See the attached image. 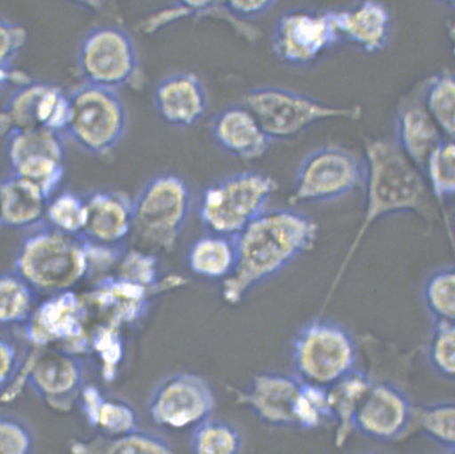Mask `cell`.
I'll use <instances>...</instances> for the list:
<instances>
[{
    "mask_svg": "<svg viewBox=\"0 0 455 454\" xmlns=\"http://www.w3.org/2000/svg\"><path fill=\"white\" fill-rule=\"evenodd\" d=\"M364 211L363 220L329 286L322 309L331 304L360 245L376 222L396 213L430 211V189L423 171L403 153L395 139H364Z\"/></svg>",
    "mask_w": 455,
    "mask_h": 454,
    "instance_id": "1",
    "label": "cell"
},
{
    "mask_svg": "<svg viewBox=\"0 0 455 454\" xmlns=\"http://www.w3.org/2000/svg\"><path fill=\"white\" fill-rule=\"evenodd\" d=\"M318 226L300 211L264 212L234 238L236 266L222 282V299L228 305L242 302L254 287L279 274L315 247Z\"/></svg>",
    "mask_w": 455,
    "mask_h": 454,
    "instance_id": "2",
    "label": "cell"
},
{
    "mask_svg": "<svg viewBox=\"0 0 455 454\" xmlns=\"http://www.w3.org/2000/svg\"><path fill=\"white\" fill-rule=\"evenodd\" d=\"M13 270L46 295L75 291L89 276V260L82 237L55 231L45 222L20 243Z\"/></svg>",
    "mask_w": 455,
    "mask_h": 454,
    "instance_id": "3",
    "label": "cell"
},
{
    "mask_svg": "<svg viewBox=\"0 0 455 454\" xmlns=\"http://www.w3.org/2000/svg\"><path fill=\"white\" fill-rule=\"evenodd\" d=\"M295 375L303 382L329 388L357 370L359 348L352 332L338 323L315 320L292 338Z\"/></svg>",
    "mask_w": 455,
    "mask_h": 454,
    "instance_id": "4",
    "label": "cell"
},
{
    "mask_svg": "<svg viewBox=\"0 0 455 454\" xmlns=\"http://www.w3.org/2000/svg\"><path fill=\"white\" fill-rule=\"evenodd\" d=\"M191 210V192L180 176L155 177L133 201L132 235L144 250L175 249ZM151 252V251H150Z\"/></svg>",
    "mask_w": 455,
    "mask_h": 454,
    "instance_id": "5",
    "label": "cell"
},
{
    "mask_svg": "<svg viewBox=\"0 0 455 454\" xmlns=\"http://www.w3.org/2000/svg\"><path fill=\"white\" fill-rule=\"evenodd\" d=\"M278 182L259 171L234 174L207 187L200 219L212 234L235 238L265 212Z\"/></svg>",
    "mask_w": 455,
    "mask_h": 454,
    "instance_id": "6",
    "label": "cell"
},
{
    "mask_svg": "<svg viewBox=\"0 0 455 454\" xmlns=\"http://www.w3.org/2000/svg\"><path fill=\"white\" fill-rule=\"evenodd\" d=\"M270 139L296 137L312 124L328 119L358 120L363 116L359 106L334 107L310 97L280 87H261L243 98Z\"/></svg>",
    "mask_w": 455,
    "mask_h": 454,
    "instance_id": "7",
    "label": "cell"
},
{
    "mask_svg": "<svg viewBox=\"0 0 455 454\" xmlns=\"http://www.w3.org/2000/svg\"><path fill=\"white\" fill-rule=\"evenodd\" d=\"M66 134L86 153L107 155L116 147L128 128V112L116 92L84 84L69 93Z\"/></svg>",
    "mask_w": 455,
    "mask_h": 454,
    "instance_id": "8",
    "label": "cell"
},
{
    "mask_svg": "<svg viewBox=\"0 0 455 454\" xmlns=\"http://www.w3.org/2000/svg\"><path fill=\"white\" fill-rule=\"evenodd\" d=\"M216 394L202 375L178 372L165 378L151 394L148 412L151 421L162 430L193 431L212 418Z\"/></svg>",
    "mask_w": 455,
    "mask_h": 454,
    "instance_id": "9",
    "label": "cell"
},
{
    "mask_svg": "<svg viewBox=\"0 0 455 454\" xmlns=\"http://www.w3.org/2000/svg\"><path fill=\"white\" fill-rule=\"evenodd\" d=\"M24 341L36 348L53 347L87 356L88 310L85 299L76 291L51 295L36 306L23 326Z\"/></svg>",
    "mask_w": 455,
    "mask_h": 454,
    "instance_id": "10",
    "label": "cell"
},
{
    "mask_svg": "<svg viewBox=\"0 0 455 454\" xmlns=\"http://www.w3.org/2000/svg\"><path fill=\"white\" fill-rule=\"evenodd\" d=\"M363 181L364 161L342 146H326L303 161L289 202L296 205L338 200Z\"/></svg>",
    "mask_w": 455,
    "mask_h": 454,
    "instance_id": "11",
    "label": "cell"
},
{
    "mask_svg": "<svg viewBox=\"0 0 455 454\" xmlns=\"http://www.w3.org/2000/svg\"><path fill=\"white\" fill-rule=\"evenodd\" d=\"M77 65L86 84L116 91L129 84L139 70L132 36L114 25L93 28L84 36Z\"/></svg>",
    "mask_w": 455,
    "mask_h": 454,
    "instance_id": "12",
    "label": "cell"
},
{
    "mask_svg": "<svg viewBox=\"0 0 455 454\" xmlns=\"http://www.w3.org/2000/svg\"><path fill=\"white\" fill-rule=\"evenodd\" d=\"M4 137L12 174L38 186L51 200L65 176L62 134L46 129H14Z\"/></svg>",
    "mask_w": 455,
    "mask_h": 454,
    "instance_id": "13",
    "label": "cell"
},
{
    "mask_svg": "<svg viewBox=\"0 0 455 454\" xmlns=\"http://www.w3.org/2000/svg\"><path fill=\"white\" fill-rule=\"evenodd\" d=\"M28 385L51 410L69 414L80 404L85 388L83 358L60 348L30 346Z\"/></svg>",
    "mask_w": 455,
    "mask_h": 454,
    "instance_id": "14",
    "label": "cell"
},
{
    "mask_svg": "<svg viewBox=\"0 0 455 454\" xmlns=\"http://www.w3.org/2000/svg\"><path fill=\"white\" fill-rule=\"evenodd\" d=\"M416 405L388 380H373L354 418V433L379 442H394L415 426Z\"/></svg>",
    "mask_w": 455,
    "mask_h": 454,
    "instance_id": "15",
    "label": "cell"
},
{
    "mask_svg": "<svg viewBox=\"0 0 455 454\" xmlns=\"http://www.w3.org/2000/svg\"><path fill=\"white\" fill-rule=\"evenodd\" d=\"M339 40L333 12L296 10L279 19L274 50L287 64L305 66L316 60Z\"/></svg>",
    "mask_w": 455,
    "mask_h": 454,
    "instance_id": "16",
    "label": "cell"
},
{
    "mask_svg": "<svg viewBox=\"0 0 455 454\" xmlns=\"http://www.w3.org/2000/svg\"><path fill=\"white\" fill-rule=\"evenodd\" d=\"M69 95L60 86L30 82L17 88L2 113L3 134L14 129H46L65 133L69 120Z\"/></svg>",
    "mask_w": 455,
    "mask_h": 454,
    "instance_id": "17",
    "label": "cell"
},
{
    "mask_svg": "<svg viewBox=\"0 0 455 454\" xmlns=\"http://www.w3.org/2000/svg\"><path fill=\"white\" fill-rule=\"evenodd\" d=\"M302 380L281 372L256 374L245 389L228 387L237 404L261 424L275 429H296L295 410Z\"/></svg>",
    "mask_w": 455,
    "mask_h": 454,
    "instance_id": "18",
    "label": "cell"
},
{
    "mask_svg": "<svg viewBox=\"0 0 455 454\" xmlns=\"http://www.w3.org/2000/svg\"><path fill=\"white\" fill-rule=\"evenodd\" d=\"M446 139L423 101L422 85L403 97L397 106L395 142L422 171L428 159Z\"/></svg>",
    "mask_w": 455,
    "mask_h": 454,
    "instance_id": "19",
    "label": "cell"
},
{
    "mask_svg": "<svg viewBox=\"0 0 455 454\" xmlns=\"http://www.w3.org/2000/svg\"><path fill=\"white\" fill-rule=\"evenodd\" d=\"M85 200L87 222L81 237L107 247H124L132 235L133 201L111 190L89 193Z\"/></svg>",
    "mask_w": 455,
    "mask_h": 454,
    "instance_id": "20",
    "label": "cell"
},
{
    "mask_svg": "<svg viewBox=\"0 0 455 454\" xmlns=\"http://www.w3.org/2000/svg\"><path fill=\"white\" fill-rule=\"evenodd\" d=\"M155 107L162 120L170 126L189 128L205 115L207 93L201 78L193 73H177L156 85Z\"/></svg>",
    "mask_w": 455,
    "mask_h": 454,
    "instance_id": "21",
    "label": "cell"
},
{
    "mask_svg": "<svg viewBox=\"0 0 455 454\" xmlns=\"http://www.w3.org/2000/svg\"><path fill=\"white\" fill-rule=\"evenodd\" d=\"M212 133L227 153L245 161L261 158L271 140L254 114L243 104L220 112L213 120Z\"/></svg>",
    "mask_w": 455,
    "mask_h": 454,
    "instance_id": "22",
    "label": "cell"
},
{
    "mask_svg": "<svg viewBox=\"0 0 455 454\" xmlns=\"http://www.w3.org/2000/svg\"><path fill=\"white\" fill-rule=\"evenodd\" d=\"M339 39L368 54L383 51L391 35V14L384 4L364 2L352 9L333 12Z\"/></svg>",
    "mask_w": 455,
    "mask_h": 454,
    "instance_id": "23",
    "label": "cell"
},
{
    "mask_svg": "<svg viewBox=\"0 0 455 454\" xmlns=\"http://www.w3.org/2000/svg\"><path fill=\"white\" fill-rule=\"evenodd\" d=\"M0 223L10 229L35 228L44 222L50 202L33 182L12 173L0 185Z\"/></svg>",
    "mask_w": 455,
    "mask_h": 454,
    "instance_id": "24",
    "label": "cell"
},
{
    "mask_svg": "<svg viewBox=\"0 0 455 454\" xmlns=\"http://www.w3.org/2000/svg\"><path fill=\"white\" fill-rule=\"evenodd\" d=\"M78 406L96 434L117 436L140 429L134 407L117 396L107 394L98 386H85Z\"/></svg>",
    "mask_w": 455,
    "mask_h": 454,
    "instance_id": "25",
    "label": "cell"
},
{
    "mask_svg": "<svg viewBox=\"0 0 455 454\" xmlns=\"http://www.w3.org/2000/svg\"><path fill=\"white\" fill-rule=\"evenodd\" d=\"M70 454H175L172 443L156 433L138 429L127 434L73 438Z\"/></svg>",
    "mask_w": 455,
    "mask_h": 454,
    "instance_id": "26",
    "label": "cell"
},
{
    "mask_svg": "<svg viewBox=\"0 0 455 454\" xmlns=\"http://www.w3.org/2000/svg\"><path fill=\"white\" fill-rule=\"evenodd\" d=\"M234 238L212 234L198 238L188 253V266L200 278L225 281L236 266Z\"/></svg>",
    "mask_w": 455,
    "mask_h": 454,
    "instance_id": "27",
    "label": "cell"
},
{
    "mask_svg": "<svg viewBox=\"0 0 455 454\" xmlns=\"http://www.w3.org/2000/svg\"><path fill=\"white\" fill-rule=\"evenodd\" d=\"M374 378L359 369L328 388L337 446L341 447L354 433L355 411Z\"/></svg>",
    "mask_w": 455,
    "mask_h": 454,
    "instance_id": "28",
    "label": "cell"
},
{
    "mask_svg": "<svg viewBox=\"0 0 455 454\" xmlns=\"http://www.w3.org/2000/svg\"><path fill=\"white\" fill-rule=\"evenodd\" d=\"M123 327L116 323L102 321L89 331L87 356L95 359L99 372L108 384L118 378L124 362L125 346Z\"/></svg>",
    "mask_w": 455,
    "mask_h": 454,
    "instance_id": "29",
    "label": "cell"
},
{
    "mask_svg": "<svg viewBox=\"0 0 455 454\" xmlns=\"http://www.w3.org/2000/svg\"><path fill=\"white\" fill-rule=\"evenodd\" d=\"M423 101L446 140L455 142V75L443 71L421 83Z\"/></svg>",
    "mask_w": 455,
    "mask_h": 454,
    "instance_id": "30",
    "label": "cell"
},
{
    "mask_svg": "<svg viewBox=\"0 0 455 454\" xmlns=\"http://www.w3.org/2000/svg\"><path fill=\"white\" fill-rule=\"evenodd\" d=\"M33 286L14 270L0 278V321L4 326L23 327L36 307Z\"/></svg>",
    "mask_w": 455,
    "mask_h": 454,
    "instance_id": "31",
    "label": "cell"
},
{
    "mask_svg": "<svg viewBox=\"0 0 455 454\" xmlns=\"http://www.w3.org/2000/svg\"><path fill=\"white\" fill-rule=\"evenodd\" d=\"M415 426L428 441L455 450V401L416 405Z\"/></svg>",
    "mask_w": 455,
    "mask_h": 454,
    "instance_id": "32",
    "label": "cell"
},
{
    "mask_svg": "<svg viewBox=\"0 0 455 454\" xmlns=\"http://www.w3.org/2000/svg\"><path fill=\"white\" fill-rule=\"evenodd\" d=\"M243 436L231 422L211 418L191 432L192 454H240Z\"/></svg>",
    "mask_w": 455,
    "mask_h": 454,
    "instance_id": "33",
    "label": "cell"
},
{
    "mask_svg": "<svg viewBox=\"0 0 455 454\" xmlns=\"http://www.w3.org/2000/svg\"><path fill=\"white\" fill-rule=\"evenodd\" d=\"M422 301L434 323H455V265L427 276L422 286Z\"/></svg>",
    "mask_w": 455,
    "mask_h": 454,
    "instance_id": "34",
    "label": "cell"
},
{
    "mask_svg": "<svg viewBox=\"0 0 455 454\" xmlns=\"http://www.w3.org/2000/svg\"><path fill=\"white\" fill-rule=\"evenodd\" d=\"M44 222L55 231L81 237L87 222L85 196L64 191L51 198Z\"/></svg>",
    "mask_w": 455,
    "mask_h": 454,
    "instance_id": "35",
    "label": "cell"
},
{
    "mask_svg": "<svg viewBox=\"0 0 455 454\" xmlns=\"http://www.w3.org/2000/svg\"><path fill=\"white\" fill-rule=\"evenodd\" d=\"M423 174L431 195L443 206L455 196V142L444 140L428 159Z\"/></svg>",
    "mask_w": 455,
    "mask_h": 454,
    "instance_id": "36",
    "label": "cell"
},
{
    "mask_svg": "<svg viewBox=\"0 0 455 454\" xmlns=\"http://www.w3.org/2000/svg\"><path fill=\"white\" fill-rule=\"evenodd\" d=\"M426 359L438 378L455 383V323H434L426 344Z\"/></svg>",
    "mask_w": 455,
    "mask_h": 454,
    "instance_id": "37",
    "label": "cell"
},
{
    "mask_svg": "<svg viewBox=\"0 0 455 454\" xmlns=\"http://www.w3.org/2000/svg\"><path fill=\"white\" fill-rule=\"evenodd\" d=\"M296 429L313 431L333 425L328 388L303 382L295 410Z\"/></svg>",
    "mask_w": 455,
    "mask_h": 454,
    "instance_id": "38",
    "label": "cell"
},
{
    "mask_svg": "<svg viewBox=\"0 0 455 454\" xmlns=\"http://www.w3.org/2000/svg\"><path fill=\"white\" fill-rule=\"evenodd\" d=\"M115 271L118 279L148 289L158 286L162 280L156 255L140 248L125 249Z\"/></svg>",
    "mask_w": 455,
    "mask_h": 454,
    "instance_id": "39",
    "label": "cell"
},
{
    "mask_svg": "<svg viewBox=\"0 0 455 454\" xmlns=\"http://www.w3.org/2000/svg\"><path fill=\"white\" fill-rule=\"evenodd\" d=\"M36 438L28 424L12 414L0 419V454H33Z\"/></svg>",
    "mask_w": 455,
    "mask_h": 454,
    "instance_id": "40",
    "label": "cell"
},
{
    "mask_svg": "<svg viewBox=\"0 0 455 454\" xmlns=\"http://www.w3.org/2000/svg\"><path fill=\"white\" fill-rule=\"evenodd\" d=\"M28 43V30L22 25L3 20L0 23V61L2 68L12 67V61Z\"/></svg>",
    "mask_w": 455,
    "mask_h": 454,
    "instance_id": "41",
    "label": "cell"
},
{
    "mask_svg": "<svg viewBox=\"0 0 455 454\" xmlns=\"http://www.w3.org/2000/svg\"><path fill=\"white\" fill-rule=\"evenodd\" d=\"M30 346L20 353L18 343L12 338L3 337L0 342V385L2 390L17 378L29 352Z\"/></svg>",
    "mask_w": 455,
    "mask_h": 454,
    "instance_id": "42",
    "label": "cell"
},
{
    "mask_svg": "<svg viewBox=\"0 0 455 454\" xmlns=\"http://www.w3.org/2000/svg\"><path fill=\"white\" fill-rule=\"evenodd\" d=\"M224 4L229 12L244 20L268 12V10L275 6V3L269 2V0H258V2H254V0H251V2L234 0V2H227Z\"/></svg>",
    "mask_w": 455,
    "mask_h": 454,
    "instance_id": "43",
    "label": "cell"
},
{
    "mask_svg": "<svg viewBox=\"0 0 455 454\" xmlns=\"http://www.w3.org/2000/svg\"><path fill=\"white\" fill-rule=\"evenodd\" d=\"M447 33L451 53L455 57V20L448 24Z\"/></svg>",
    "mask_w": 455,
    "mask_h": 454,
    "instance_id": "44",
    "label": "cell"
},
{
    "mask_svg": "<svg viewBox=\"0 0 455 454\" xmlns=\"http://www.w3.org/2000/svg\"><path fill=\"white\" fill-rule=\"evenodd\" d=\"M446 6H448L449 8H451L453 10V12H455V2L447 3Z\"/></svg>",
    "mask_w": 455,
    "mask_h": 454,
    "instance_id": "45",
    "label": "cell"
},
{
    "mask_svg": "<svg viewBox=\"0 0 455 454\" xmlns=\"http://www.w3.org/2000/svg\"><path fill=\"white\" fill-rule=\"evenodd\" d=\"M358 454H388V453L378 452V451H370V452H363V453H358Z\"/></svg>",
    "mask_w": 455,
    "mask_h": 454,
    "instance_id": "46",
    "label": "cell"
},
{
    "mask_svg": "<svg viewBox=\"0 0 455 454\" xmlns=\"http://www.w3.org/2000/svg\"><path fill=\"white\" fill-rule=\"evenodd\" d=\"M446 454H455V450L447 451Z\"/></svg>",
    "mask_w": 455,
    "mask_h": 454,
    "instance_id": "47",
    "label": "cell"
}]
</instances>
